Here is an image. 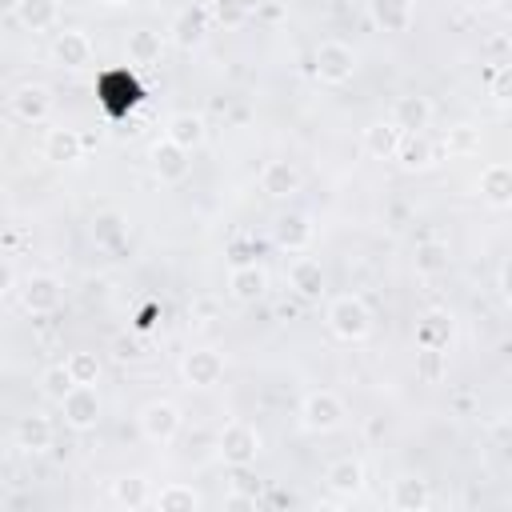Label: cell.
Listing matches in <instances>:
<instances>
[{"mask_svg": "<svg viewBox=\"0 0 512 512\" xmlns=\"http://www.w3.org/2000/svg\"><path fill=\"white\" fill-rule=\"evenodd\" d=\"M356 68H360L356 48L344 44V40H320V44L312 48V72H316L320 84L340 88V84H348V80L356 76Z\"/></svg>", "mask_w": 512, "mask_h": 512, "instance_id": "1", "label": "cell"}, {"mask_svg": "<svg viewBox=\"0 0 512 512\" xmlns=\"http://www.w3.org/2000/svg\"><path fill=\"white\" fill-rule=\"evenodd\" d=\"M328 328H332L336 340L360 344V340L372 332V308H368L360 296L344 292V296H336V300L328 304Z\"/></svg>", "mask_w": 512, "mask_h": 512, "instance_id": "2", "label": "cell"}, {"mask_svg": "<svg viewBox=\"0 0 512 512\" xmlns=\"http://www.w3.org/2000/svg\"><path fill=\"white\" fill-rule=\"evenodd\" d=\"M216 452H220V460H224L232 472H244V468H252L256 456H260V432H256L252 424H244V420H228V424L220 428V436H216Z\"/></svg>", "mask_w": 512, "mask_h": 512, "instance_id": "3", "label": "cell"}, {"mask_svg": "<svg viewBox=\"0 0 512 512\" xmlns=\"http://www.w3.org/2000/svg\"><path fill=\"white\" fill-rule=\"evenodd\" d=\"M60 416L72 432H92L104 416V400L96 392V384H76L64 400H60Z\"/></svg>", "mask_w": 512, "mask_h": 512, "instance_id": "4", "label": "cell"}, {"mask_svg": "<svg viewBox=\"0 0 512 512\" xmlns=\"http://www.w3.org/2000/svg\"><path fill=\"white\" fill-rule=\"evenodd\" d=\"M180 376H184L188 388H200V392L216 388L224 380V352L220 348H192V352H184Z\"/></svg>", "mask_w": 512, "mask_h": 512, "instance_id": "5", "label": "cell"}, {"mask_svg": "<svg viewBox=\"0 0 512 512\" xmlns=\"http://www.w3.org/2000/svg\"><path fill=\"white\" fill-rule=\"evenodd\" d=\"M300 424L308 428V432H336L340 424H344V404H340V396L336 392H328V388H320V392H308L304 396V404H300Z\"/></svg>", "mask_w": 512, "mask_h": 512, "instance_id": "6", "label": "cell"}, {"mask_svg": "<svg viewBox=\"0 0 512 512\" xmlns=\"http://www.w3.org/2000/svg\"><path fill=\"white\" fill-rule=\"evenodd\" d=\"M180 424H184V416H180V408L172 400H148L140 408V432L152 444H172L176 432H180Z\"/></svg>", "mask_w": 512, "mask_h": 512, "instance_id": "7", "label": "cell"}, {"mask_svg": "<svg viewBox=\"0 0 512 512\" xmlns=\"http://www.w3.org/2000/svg\"><path fill=\"white\" fill-rule=\"evenodd\" d=\"M60 300H64V284H60L56 276H48V272L28 276L24 288H20V304H24V312H32V316H52V312L60 308Z\"/></svg>", "mask_w": 512, "mask_h": 512, "instance_id": "8", "label": "cell"}, {"mask_svg": "<svg viewBox=\"0 0 512 512\" xmlns=\"http://www.w3.org/2000/svg\"><path fill=\"white\" fill-rule=\"evenodd\" d=\"M52 60H56L60 68H68V72H80V68H88V64L96 60V48H92L88 32H80V28H60L56 40H52Z\"/></svg>", "mask_w": 512, "mask_h": 512, "instance_id": "9", "label": "cell"}, {"mask_svg": "<svg viewBox=\"0 0 512 512\" xmlns=\"http://www.w3.org/2000/svg\"><path fill=\"white\" fill-rule=\"evenodd\" d=\"M188 156H192V152L180 148V144H172L168 136H160V140L152 144V152H148L152 172H156L160 184H180V180L192 172V160H188Z\"/></svg>", "mask_w": 512, "mask_h": 512, "instance_id": "10", "label": "cell"}, {"mask_svg": "<svg viewBox=\"0 0 512 512\" xmlns=\"http://www.w3.org/2000/svg\"><path fill=\"white\" fill-rule=\"evenodd\" d=\"M140 84L124 72V68H116V72H104L100 76V100L108 104V112L112 116H124V112H132L136 104H140Z\"/></svg>", "mask_w": 512, "mask_h": 512, "instance_id": "11", "label": "cell"}, {"mask_svg": "<svg viewBox=\"0 0 512 512\" xmlns=\"http://www.w3.org/2000/svg\"><path fill=\"white\" fill-rule=\"evenodd\" d=\"M8 108L20 124H44L48 112H52V92L44 84H20L12 96H8Z\"/></svg>", "mask_w": 512, "mask_h": 512, "instance_id": "12", "label": "cell"}, {"mask_svg": "<svg viewBox=\"0 0 512 512\" xmlns=\"http://www.w3.org/2000/svg\"><path fill=\"white\" fill-rule=\"evenodd\" d=\"M236 304H256L264 292H268V272H264V264L256 260V264H236V268H228V288H224Z\"/></svg>", "mask_w": 512, "mask_h": 512, "instance_id": "13", "label": "cell"}, {"mask_svg": "<svg viewBox=\"0 0 512 512\" xmlns=\"http://www.w3.org/2000/svg\"><path fill=\"white\" fill-rule=\"evenodd\" d=\"M12 436H16V448H20V452L40 456V452L52 448L56 428H52V420H48L44 412H24V416L16 420V428H12Z\"/></svg>", "mask_w": 512, "mask_h": 512, "instance_id": "14", "label": "cell"}, {"mask_svg": "<svg viewBox=\"0 0 512 512\" xmlns=\"http://www.w3.org/2000/svg\"><path fill=\"white\" fill-rule=\"evenodd\" d=\"M476 192L488 208H512V164H504V160L484 164V172L476 180Z\"/></svg>", "mask_w": 512, "mask_h": 512, "instance_id": "15", "label": "cell"}, {"mask_svg": "<svg viewBox=\"0 0 512 512\" xmlns=\"http://www.w3.org/2000/svg\"><path fill=\"white\" fill-rule=\"evenodd\" d=\"M400 140H404V128H400L392 116H388V120H372V124L364 128V136H360V144H364V152H368L372 160H396Z\"/></svg>", "mask_w": 512, "mask_h": 512, "instance_id": "16", "label": "cell"}, {"mask_svg": "<svg viewBox=\"0 0 512 512\" xmlns=\"http://www.w3.org/2000/svg\"><path fill=\"white\" fill-rule=\"evenodd\" d=\"M260 192L272 200H288L300 192V168L292 160H268L260 168Z\"/></svg>", "mask_w": 512, "mask_h": 512, "instance_id": "17", "label": "cell"}, {"mask_svg": "<svg viewBox=\"0 0 512 512\" xmlns=\"http://www.w3.org/2000/svg\"><path fill=\"white\" fill-rule=\"evenodd\" d=\"M368 16L380 32H408L412 28V16H416V0H368Z\"/></svg>", "mask_w": 512, "mask_h": 512, "instance_id": "18", "label": "cell"}, {"mask_svg": "<svg viewBox=\"0 0 512 512\" xmlns=\"http://www.w3.org/2000/svg\"><path fill=\"white\" fill-rule=\"evenodd\" d=\"M84 148H88V140L76 128H48L44 132V160H52V164H80Z\"/></svg>", "mask_w": 512, "mask_h": 512, "instance_id": "19", "label": "cell"}, {"mask_svg": "<svg viewBox=\"0 0 512 512\" xmlns=\"http://www.w3.org/2000/svg\"><path fill=\"white\" fill-rule=\"evenodd\" d=\"M288 288L300 300H320L324 296V264L312 260V256H296L288 264Z\"/></svg>", "mask_w": 512, "mask_h": 512, "instance_id": "20", "label": "cell"}, {"mask_svg": "<svg viewBox=\"0 0 512 512\" xmlns=\"http://www.w3.org/2000/svg\"><path fill=\"white\" fill-rule=\"evenodd\" d=\"M452 312L448 308H428L416 320V348H448L452 340Z\"/></svg>", "mask_w": 512, "mask_h": 512, "instance_id": "21", "label": "cell"}, {"mask_svg": "<svg viewBox=\"0 0 512 512\" xmlns=\"http://www.w3.org/2000/svg\"><path fill=\"white\" fill-rule=\"evenodd\" d=\"M208 24H212V12H208V4L184 8V12L172 20V40H176L180 48H196V44L208 36Z\"/></svg>", "mask_w": 512, "mask_h": 512, "instance_id": "22", "label": "cell"}, {"mask_svg": "<svg viewBox=\"0 0 512 512\" xmlns=\"http://www.w3.org/2000/svg\"><path fill=\"white\" fill-rule=\"evenodd\" d=\"M164 136H168L172 144H180V148L196 152V148L204 144V136H208V124H204V116H200V112H176V116H168Z\"/></svg>", "mask_w": 512, "mask_h": 512, "instance_id": "23", "label": "cell"}, {"mask_svg": "<svg viewBox=\"0 0 512 512\" xmlns=\"http://www.w3.org/2000/svg\"><path fill=\"white\" fill-rule=\"evenodd\" d=\"M324 484L336 492V496H356L364 488V464L356 456H340L324 468Z\"/></svg>", "mask_w": 512, "mask_h": 512, "instance_id": "24", "label": "cell"}, {"mask_svg": "<svg viewBox=\"0 0 512 512\" xmlns=\"http://www.w3.org/2000/svg\"><path fill=\"white\" fill-rule=\"evenodd\" d=\"M388 500H392V508H400V512H424V508L432 504V488H428V480H420V476H396Z\"/></svg>", "mask_w": 512, "mask_h": 512, "instance_id": "25", "label": "cell"}, {"mask_svg": "<svg viewBox=\"0 0 512 512\" xmlns=\"http://www.w3.org/2000/svg\"><path fill=\"white\" fill-rule=\"evenodd\" d=\"M392 120L404 128V132H424L432 124V100L428 96H396L392 104Z\"/></svg>", "mask_w": 512, "mask_h": 512, "instance_id": "26", "label": "cell"}, {"mask_svg": "<svg viewBox=\"0 0 512 512\" xmlns=\"http://www.w3.org/2000/svg\"><path fill=\"white\" fill-rule=\"evenodd\" d=\"M272 236H276L280 248H288V252H304V248L312 244V220L300 216V212H284V216H276Z\"/></svg>", "mask_w": 512, "mask_h": 512, "instance_id": "27", "label": "cell"}, {"mask_svg": "<svg viewBox=\"0 0 512 512\" xmlns=\"http://www.w3.org/2000/svg\"><path fill=\"white\" fill-rule=\"evenodd\" d=\"M432 156H436V148H432L428 132H404V140H400V148H396V160H400L404 172H424V168H432Z\"/></svg>", "mask_w": 512, "mask_h": 512, "instance_id": "28", "label": "cell"}, {"mask_svg": "<svg viewBox=\"0 0 512 512\" xmlns=\"http://www.w3.org/2000/svg\"><path fill=\"white\" fill-rule=\"evenodd\" d=\"M448 264H452V252H448L444 240H420L416 252H412L416 276H440V272H448Z\"/></svg>", "mask_w": 512, "mask_h": 512, "instance_id": "29", "label": "cell"}, {"mask_svg": "<svg viewBox=\"0 0 512 512\" xmlns=\"http://www.w3.org/2000/svg\"><path fill=\"white\" fill-rule=\"evenodd\" d=\"M152 504H156L160 512H196L204 500H200V492H196L192 484L172 480V484H164L160 492H152Z\"/></svg>", "mask_w": 512, "mask_h": 512, "instance_id": "30", "label": "cell"}, {"mask_svg": "<svg viewBox=\"0 0 512 512\" xmlns=\"http://www.w3.org/2000/svg\"><path fill=\"white\" fill-rule=\"evenodd\" d=\"M124 240H128V220H124L120 212H112V208H108V212H96V220H92V244L112 252V248H120Z\"/></svg>", "mask_w": 512, "mask_h": 512, "instance_id": "31", "label": "cell"}, {"mask_svg": "<svg viewBox=\"0 0 512 512\" xmlns=\"http://www.w3.org/2000/svg\"><path fill=\"white\" fill-rule=\"evenodd\" d=\"M108 492H112V504H120V508H128V512L152 504V488H148L144 476H116Z\"/></svg>", "mask_w": 512, "mask_h": 512, "instance_id": "32", "label": "cell"}, {"mask_svg": "<svg viewBox=\"0 0 512 512\" xmlns=\"http://www.w3.org/2000/svg\"><path fill=\"white\" fill-rule=\"evenodd\" d=\"M16 20H20L28 32H48V28H56V20H60V0H24L20 12H16Z\"/></svg>", "mask_w": 512, "mask_h": 512, "instance_id": "33", "label": "cell"}, {"mask_svg": "<svg viewBox=\"0 0 512 512\" xmlns=\"http://www.w3.org/2000/svg\"><path fill=\"white\" fill-rule=\"evenodd\" d=\"M208 12H212V24L224 28V32H236L252 20V0H208Z\"/></svg>", "mask_w": 512, "mask_h": 512, "instance_id": "34", "label": "cell"}, {"mask_svg": "<svg viewBox=\"0 0 512 512\" xmlns=\"http://www.w3.org/2000/svg\"><path fill=\"white\" fill-rule=\"evenodd\" d=\"M164 52V36L152 32V28H136L128 32V60L132 64H156Z\"/></svg>", "mask_w": 512, "mask_h": 512, "instance_id": "35", "label": "cell"}, {"mask_svg": "<svg viewBox=\"0 0 512 512\" xmlns=\"http://www.w3.org/2000/svg\"><path fill=\"white\" fill-rule=\"evenodd\" d=\"M64 364H68V372H72L76 384H96L100 372H104V364H100V356H96L92 348H76V352H68Z\"/></svg>", "mask_w": 512, "mask_h": 512, "instance_id": "36", "label": "cell"}, {"mask_svg": "<svg viewBox=\"0 0 512 512\" xmlns=\"http://www.w3.org/2000/svg\"><path fill=\"white\" fill-rule=\"evenodd\" d=\"M416 376L424 384H440L448 376V352L444 348H416Z\"/></svg>", "mask_w": 512, "mask_h": 512, "instance_id": "37", "label": "cell"}, {"mask_svg": "<svg viewBox=\"0 0 512 512\" xmlns=\"http://www.w3.org/2000/svg\"><path fill=\"white\" fill-rule=\"evenodd\" d=\"M72 388H76V380H72L68 364H52V368H44V372H40V392H44L48 400H56V404H60Z\"/></svg>", "mask_w": 512, "mask_h": 512, "instance_id": "38", "label": "cell"}, {"mask_svg": "<svg viewBox=\"0 0 512 512\" xmlns=\"http://www.w3.org/2000/svg\"><path fill=\"white\" fill-rule=\"evenodd\" d=\"M444 148H448L452 156H468V152H480V136H476V128L460 124V128H448Z\"/></svg>", "mask_w": 512, "mask_h": 512, "instance_id": "39", "label": "cell"}, {"mask_svg": "<svg viewBox=\"0 0 512 512\" xmlns=\"http://www.w3.org/2000/svg\"><path fill=\"white\" fill-rule=\"evenodd\" d=\"M488 92H492L500 104H512V64H496V68H492Z\"/></svg>", "mask_w": 512, "mask_h": 512, "instance_id": "40", "label": "cell"}, {"mask_svg": "<svg viewBox=\"0 0 512 512\" xmlns=\"http://www.w3.org/2000/svg\"><path fill=\"white\" fill-rule=\"evenodd\" d=\"M256 256H260V248H256L252 240H232V244H228L232 268H236V264H256Z\"/></svg>", "mask_w": 512, "mask_h": 512, "instance_id": "41", "label": "cell"}, {"mask_svg": "<svg viewBox=\"0 0 512 512\" xmlns=\"http://www.w3.org/2000/svg\"><path fill=\"white\" fill-rule=\"evenodd\" d=\"M256 508V492H228L224 496V512H252Z\"/></svg>", "mask_w": 512, "mask_h": 512, "instance_id": "42", "label": "cell"}, {"mask_svg": "<svg viewBox=\"0 0 512 512\" xmlns=\"http://www.w3.org/2000/svg\"><path fill=\"white\" fill-rule=\"evenodd\" d=\"M384 432H388V420H384V416H372V420L364 424V436H368V440H380Z\"/></svg>", "mask_w": 512, "mask_h": 512, "instance_id": "43", "label": "cell"}, {"mask_svg": "<svg viewBox=\"0 0 512 512\" xmlns=\"http://www.w3.org/2000/svg\"><path fill=\"white\" fill-rule=\"evenodd\" d=\"M500 296H504V300L512 304V260H508V264L500 268Z\"/></svg>", "mask_w": 512, "mask_h": 512, "instance_id": "44", "label": "cell"}, {"mask_svg": "<svg viewBox=\"0 0 512 512\" xmlns=\"http://www.w3.org/2000/svg\"><path fill=\"white\" fill-rule=\"evenodd\" d=\"M4 292H16V272H12V264H4Z\"/></svg>", "mask_w": 512, "mask_h": 512, "instance_id": "45", "label": "cell"}, {"mask_svg": "<svg viewBox=\"0 0 512 512\" xmlns=\"http://www.w3.org/2000/svg\"><path fill=\"white\" fill-rule=\"evenodd\" d=\"M20 4H24V0H0V12H4V16H16Z\"/></svg>", "mask_w": 512, "mask_h": 512, "instance_id": "46", "label": "cell"}, {"mask_svg": "<svg viewBox=\"0 0 512 512\" xmlns=\"http://www.w3.org/2000/svg\"><path fill=\"white\" fill-rule=\"evenodd\" d=\"M96 4H104V8H128L132 0H96Z\"/></svg>", "mask_w": 512, "mask_h": 512, "instance_id": "47", "label": "cell"}, {"mask_svg": "<svg viewBox=\"0 0 512 512\" xmlns=\"http://www.w3.org/2000/svg\"><path fill=\"white\" fill-rule=\"evenodd\" d=\"M496 8H500V16H508V20H512V0H496Z\"/></svg>", "mask_w": 512, "mask_h": 512, "instance_id": "48", "label": "cell"}]
</instances>
